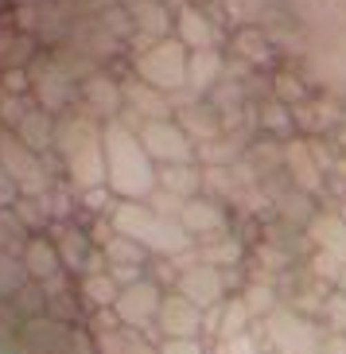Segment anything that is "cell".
I'll list each match as a JSON object with an SVG mask.
<instances>
[{"label": "cell", "mask_w": 346, "mask_h": 354, "mask_svg": "<svg viewBox=\"0 0 346 354\" xmlns=\"http://www.w3.org/2000/svg\"><path fill=\"white\" fill-rule=\"evenodd\" d=\"M102 121L86 117L78 105L66 109L55 121V156L63 164V179L74 191L109 187V167H105V133Z\"/></svg>", "instance_id": "1"}, {"label": "cell", "mask_w": 346, "mask_h": 354, "mask_svg": "<svg viewBox=\"0 0 346 354\" xmlns=\"http://www.w3.org/2000/svg\"><path fill=\"white\" fill-rule=\"evenodd\" d=\"M105 133V167H109V191L128 203H148L160 187V167L144 152L140 136L125 121H109Z\"/></svg>", "instance_id": "2"}, {"label": "cell", "mask_w": 346, "mask_h": 354, "mask_svg": "<svg viewBox=\"0 0 346 354\" xmlns=\"http://www.w3.org/2000/svg\"><path fill=\"white\" fill-rule=\"evenodd\" d=\"M109 226L117 234H125L128 241L144 245L152 257H175V253H187L195 241L175 218H164L160 210H152L148 203H128V198H117L113 210H109Z\"/></svg>", "instance_id": "3"}, {"label": "cell", "mask_w": 346, "mask_h": 354, "mask_svg": "<svg viewBox=\"0 0 346 354\" xmlns=\"http://www.w3.org/2000/svg\"><path fill=\"white\" fill-rule=\"evenodd\" d=\"M0 167L8 171L12 187L20 198H43L47 191L59 183L55 167L47 164V156H39L35 148H28L16 133H0Z\"/></svg>", "instance_id": "4"}, {"label": "cell", "mask_w": 346, "mask_h": 354, "mask_svg": "<svg viewBox=\"0 0 346 354\" xmlns=\"http://www.w3.org/2000/svg\"><path fill=\"white\" fill-rule=\"evenodd\" d=\"M265 346L273 354H323L327 343V327L311 315H300L292 308H276L269 319H261Z\"/></svg>", "instance_id": "5"}, {"label": "cell", "mask_w": 346, "mask_h": 354, "mask_svg": "<svg viewBox=\"0 0 346 354\" xmlns=\"http://www.w3.org/2000/svg\"><path fill=\"white\" fill-rule=\"evenodd\" d=\"M187 66H191V55L179 39L148 43L144 51L137 55V78H144L148 86H156L164 94L187 90Z\"/></svg>", "instance_id": "6"}, {"label": "cell", "mask_w": 346, "mask_h": 354, "mask_svg": "<svg viewBox=\"0 0 346 354\" xmlns=\"http://www.w3.org/2000/svg\"><path fill=\"white\" fill-rule=\"evenodd\" d=\"M47 234H51L55 250H59V257H63L66 277L78 281V277H86V272L109 269V261H105V253L97 250V241L90 238V226H86V222H55Z\"/></svg>", "instance_id": "7"}, {"label": "cell", "mask_w": 346, "mask_h": 354, "mask_svg": "<svg viewBox=\"0 0 346 354\" xmlns=\"http://www.w3.org/2000/svg\"><path fill=\"white\" fill-rule=\"evenodd\" d=\"M28 74H32V97H35L39 109L63 117L66 109L78 105V82L59 71V63H55L51 55H35Z\"/></svg>", "instance_id": "8"}, {"label": "cell", "mask_w": 346, "mask_h": 354, "mask_svg": "<svg viewBox=\"0 0 346 354\" xmlns=\"http://www.w3.org/2000/svg\"><path fill=\"white\" fill-rule=\"evenodd\" d=\"M164 296H168V288L156 284L152 277H144V281H137L133 288H121V296H117V304H113V315L125 323V327H133V331L156 335V315H160Z\"/></svg>", "instance_id": "9"}, {"label": "cell", "mask_w": 346, "mask_h": 354, "mask_svg": "<svg viewBox=\"0 0 346 354\" xmlns=\"http://www.w3.org/2000/svg\"><path fill=\"white\" fill-rule=\"evenodd\" d=\"M140 145H144V152L152 160H156V167L164 164H195V140H191L183 129H179V121H144V125L137 129Z\"/></svg>", "instance_id": "10"}, {"label": "cell", "mask_w": 346, "mask_h": 354, "mask_svg": "<svg viewBox=\"0 0 346 354\" xmlns=\"http://www.w3.org/2000/svg\"><path fill=\"white\" fill-rule=\"evenodd\" d=\"M276 284H280V304H284V308H292V312H300V315H311V319H319V315H323L327 296L335 292L331 284L319 281L307 265L288 269Z\"/></svg>", "instance_id": "11"}, {"label": "cell", "mask_w": 346, "mask_h": 354, "mask_svg": "<svg viewBox=\"0 0 346 354\" xmlns=\"http://www.w3.org/2000/svg\"><path fill=\"white\" fill-rule=\"evenodd\" d=\"M78 109H82L86 117L102 121V125H109V121H117V117L125 113V90H121L117 78L97 71L94 78H86V82L78 86Z\"/></svg>", "instance_id": "12"}, {"label": "cell", "mask_w": 346, "mask_h": 354, "mask_svg": "<svg viewBox=\"0 0 346 354\" xmlns=\"http://www.w3.org/2000/svg\"><path fill=\"white\" fill-rule=\"evenodd\" d=\"M179 226L191 234V241H206V238H218V234L233 230V214L218 198L195 195V198H187V207L179 214Z\"/></svg>", "instance_id": "13"}, {"label": "cell", "mask_w": 346, "mask_h": 354, "mask_svg": "<svg viewBox=\"0 0 346 354\" xmlns=\"http://www.w3.org/2000/svg\"><path fill=\"white\" fill-rule=\"evenodd\" d=\"M284 171L292 179L300 191L307 195H319L323 191V179H327V164L319 160V148L304 136H292V140H284Z\"/></svg>", "instance_id": "14"}, {"label": "cell", "mask_w": 346, "mask_h": 354, "mask_svg": "<svg viewBox=\"0 0 346 354\" xmlns=\"http://www.w3.org/2000/svg\"><path fill=\"white\" fill-rule=\"evenodd\" d=\"M183 300H191L195 308H202V312H210V308H218L226 296H230V288H226V277H222V269H210V265H191L183 277L175 281V288Z\"/></svg>", "instance_id": "15"}, {"label": "cell", "mask_w": 346, "mask_h": 354, "mask_svg": "<svg viewBox=\"0 0 346 354\" xmlns=\"http://www.w3.org/2000/svg\"><path fill=\"white\" fill-rule=\"evenodd\" d=\"M156 335L164 339H202V308L183 300L179 292H168L156 315Z\"/></svg>", "instance_id": "16"}, {"label": "cell", "mask_w": 346, "mask_h": 354, "mask_svg": "<svg viewBox=\"0 0 346 354\" xmlns=\"http://www.w3.org/2000/svg\"><path fill=\"white\" fill-rule=\"evenodd\" d=\"M121 90H125V109L137 121H175V105H171V94H164V90H156V86H148L144 78H125L121 82Z\"/></svg>", "instance_id": "17"}, {"label": "cell", "mask_w": 346, "mask_h": 354, "mask_svg": "<svg viewBox=\"0 0 346 354\" xmlns=\"http://www.w3.org/2000/svg\"><path fill=\"white\" fill-rule=\"evenodd\" d=\"M199 250V261L210 265V269H245L249 265V241L238 234V230H226L218 238H206V241H195Z\"/></svg>", "instance_id": "18"}, {"label": "cell", "mask_w": 346, "mask_h": 354, "mask_svg": "<svg viewBox=\"0 0 346 354\" xmlns=\"http://www.w3.org/2000/svg\"><path fill=\"white\" fill-rule=\"evenodd\" d=\"M175 121H179V129L195 140V148L210 145V140H218V136L226 133V117H222L206 97H202V102L183 105V109H175Z\"/></svg>", "instance_id": "19"}, {"label": "cell", "mask_w": 346, "mask_h": 354, "mask_svg": "<svg viewBox=\"0 0 346 354\" xmlns=\"http://www.w3.org/2000/svg\"><path fill=\"white\" fill-rule=\"evenodd\" d=\"M117 43L121 39L102 24V16H82V20H74V28H70V35H66L63 47H74V51L90 55V59L97 63V59H105V55L117 51Z\"/></svg>", "instance_id": "20"}, {"label": "cell", "mask_w": 346, "mask_h": 354, "mask_svg": "<svg viewBox=\"0 0 346 354\" xmlns=\"http://www.w3.org/2000/svg\"><path fill=\"white\" fill-rule=\"evenodd\" d=\"M43 288V300H47V315L59 323H86V308H82V296H78V281L74 277H55V281L39 284Z\"/></svg>", "instance_id": "21"}, {"label": "cell", "mask_w": 346, "mask_h": 354, "mask_svg": "<svg viewBox=\"0 0 346 354\" xmlns=\"http://www.w3.org/2000/svg\"><path fill=\"white\" fill-rule=\"evenodd\" d=\"M20 261H23V269H28V277H32L35 284H47V281H55V277L66 272L51 234H32L28 245H23V253H20Z\"/></svg>", "instance_id": "22"}, {"label": "cell", "mask_w": 346, "mask_h": 354, "mask_svg": "<svg viewBox=\"0 0 346 354\" xmlns=\"http://www.w3.org/2000/svg\"><path fill=\"white\" fill-rule=\"evenodd\" d=\"M307 238H311L315 250L335 253V257L346 261V214H343V210L319 207V214L307 222Z\"/></svg>", "instance_id": "23"}, {"label": "cell", "mask_w": 346, "mask_h": 354, "mask_svg": "<svg viewBox=\"0 0 346 354\" xmlns=\"http://www.w3.org/2000/svg\"><path fill=\"white\" fill-rule=\"evenodd\" d=\"M175 39L183 43L187 51H214L218 32H214V24H210L199 8L179 4V12H175Z\"/></svg>", "instance_id": "24"}, {"label": "cell", "mask_w": 346, "mask_h": 354, "mask_svg": "<svg viewBox=\"0 0 346 354\" xmlns=\"http://www.w3.org/2000/svg\"><path fill=\"white\" fill-rule=\"evenodd\" d=\"M226 78V63L218 51H191V66H187V90L195 97H210V90Z\"/></svg>", "instance_id": "25"}, {"label": "cell", "mask_w": 346, "mask_h": 354, "mask_svg": "<svg viewBox=\"0 0 346 354\" xmlns=\"http://www.w3.org/2000/svg\"><path fill=\"white\" fill-rule=\"evenodd\" d=\"M82 327L90 331L97 354H125V335H128V327L117 319L113 312H90Z\"/></svg>", "instance_id": "26"}, {"label": "cell", "mask_w": 346, "mask_h": 354, "mask_svg": "<svg viewBox=\"0 0 346 354\" xmlns=\"http://www.w3.org/2000/svg\"><path fill=\"white\" fill-rule=\"evenodd\" d=\"M125 8H128V16H133V24H137L152 43H160L168 35V28H175V16L168 12L164 0H128Z\"/></svg>", "instance_id": "27"}, {"label": "cell", "mask_w": 346, "mask_h": 354, "mask_svg": "<svg viewBox=\"0 0 346 354\" xmlns=\"http://www.w3.org/2000/svg\"><path fill=\"white\" fill-rule=\"evenodd\" d=\"M78 296H82L86 315H90V312H113L121 288L113 284L109 269H102V272H86V277H78Z\"/></svg>", "instance_id": "28"}, {"label": "cell", "mask_w": 346, "mask_h": 354, "mask_svg": "<svg viewBox=\"0 0 346 354\" xmlns=\"http://www.w3.org/2000/svg\"><path fill=\"white\" fill-rule=\"evenodd\" d=\"M55 121H59L55 113H47V109L35 105L32 113L16 125V136H20L28 148H35L39 156H51V152H55Z\"/></svg>", "instance_id": "29"}, {"label": "cell", "mask_w": 346, "mask_h": 354, "mask_svg": "<svg viewBox=\"0 0 346 354\" xmlns=\"http://www.w3.org/2000/svg\"><path fill=\"white\" fill-rule=\"evenodd\" d=\"M160 191L175 198H195L202 195V164H164L160 167Z\"/></svg>", "instance_id": "30"}, {"label": "cell", "mask_w": 346, "mask_h": 354, "mask_svg": "<svg viewBox=\"0 0 346 354\" xmlns=\"http://www.w3.org/2000/svg\"><path fill=\"white\" fill-rule=\"evenodd\" d=\"M242 300L249 304L253 319L261 323V319H269V315L280 308V284L269 281V277H253L249 272V284L242 288Z\"/></svg>", "instance_id": "31"}, {"label": "cell", "mask_w": 346, "mask_h": 354, "mask_svg": "<svg viewBox=\"0 0 346 354\" xmlns=\"http://www.w3.org/2000/svg\"><path fill=\"white\" fill-rule=\"evenodd\" d=\"M32 55H35V43L28 32H0V74L32 66Z\"/></svg>", "instance_id": "32"}, {"label": "cell", "mask_w": 346, "mask_h": 354, "mask_svg": "<svg viewBox=\"0 0 346 354\" xmlns=\"http://www.w3.org/2000/svg\"><path fill=\"white\" fill-rule=\"evenodd\" d=\"M304 66L315 82H323V86H343L346 82V55L343 51H311Z\"/></svg>", "instance_id": "33"}, {"label": "cell", "mask_w": 346, "mask_h": 354, "mask_svg": "<svg viewBox=\"0 0 346 354\" xmlns=\"http://www.w3.org/2000/svg\"><path fill=\"white\" fill-rule=\"evenodd\" d=\"M105 261L109 265H128V269H148L152 265V253L144 250V245H137V241H128L125 234H113V238L102 245Z\"/></svg>", "instance_id": "34"}, {"label": "cell", "mask_w": 346, "mask_h": 354, "mask_svg": "<svg viewBox=\"0 0 346 354\" xmlns=\"http://www.w3.org/2000/svg\"><path fill=\"white\" fill-rule=\"evenodd\" d=\"M253 312L249 304L242 300V296H226V304H222V327H218V343L222 339H238V335H249L253 331Z\"/></svg>", "instance_id": "35"}, {"label": "cell", "mask_w": 346, "mask_h": 354, "mask_svg": "<svg viewBox=\"0 0 346 354\" xmlns=\"http://www.w3.org/2000/svg\"><path fill=\"white\" fill-rule=\"evenodd\" d=\"M257 125H261L269 136H288V140H292V133H296L292 105H284V102H276V97H269V102L257 109Z\"/></svg>", "instance_id": "36"}, {"label": "cell", "mask_w": 346, "mask_h": 354, "mask_svg": "<svg viewBox=\"0 0 346 354\" xmlns=\"http://www.w3.org/2000/svg\"><path fill=\"white\" fill-rule=\"evenodd\" d=\"M32 284L28 269H23L20 253H0V300H12L16 292H23Z\"/></svg>", "instance_id": "37"}, {"label": "cell", "mask_w": 346, "mask_h": 354, "mask_svg": "<svg viewBox=\"0 0 346 354\" xmlns=\"http://www.w3.org/2000/svg\"><path fill=\"white\" fill-rule=\"evenodd\" d=\"M12 210H16V218L23 222L28 234H47V230L55 226L51 214H47V207H43V198H16Z\"/></svg>", "instance_id": "38"}, {"label": "cell", "mask_w": 346, "mask_h": 354, "mask_svg": "<svg viewBox=\"0 0 346 354\" xmlns=\"http://www.w3.org/2000/svg\"><path fill=\"white\" fill-rule=\"evenodd\" d=\"M32 109H35L32 94H8V90H0V125L8 129V133H16V125H20Z\"/></svg>", "instance_id": "39"}, {"label": "cell", "mask_w": 346, "mask_h": 354, "mask_svg": "<svg viewBox=\"0 0 346 354\" xmlns=\"http://www.w3.org/2000/svg\"><path fill=\"white\" fill-rule=\"evenodd\" d=\"M28 230H23V222L16 218V210H0V253H23V245H28Z\"/></svg>", "instance_id": "40"}, {"label": "cell", "mask_w": 346, "mask_h": 354, "mask_svg": "<svg viewBox=\"0 0 346 354\" xmlns=\"http://www.w3.org/2000/svg\"><path fill=\"white\" fill-rule=\"evenodd\" d=\"M265 335H261V323H253L249 335H238V339H222V343L210 346V354H265Z\"/></svg>", "instance_id": "41"}, {"label": "cell", "mask_w": 346, "mask_h": 354, "mask_svg": "<svg viewBox=\"0 0 346 354\" xmlns=\"http://www.w3.org/2000/svg\"><path fill=\"white\" fill-rule=\"evenodd\" d=\"M304 265H307V269H311L323 284H331V288L338 284V277H343V269H346L343 257H335V253H323V250H315L311 257L304 261Z\"/></svg>", "instance_id": "42"}, {"label": "cell", "mask_w": 346, "mask_h": 354, "mask_svg": "<svg viewBox=\"0 0 346 354\" xmlns=\"http://www.w3.org/2000/svg\"><path fill=\"white\" fill-rule=\"evenodd\" d=\"M319 323L327 327V335H346V292H331L327 296Z\"/></svg>", "instance_id": "43"}, {"label": "cell", "mask_w": 346, "mask_h": 354, "mask_svg": "<svg viewBox=\"0 0 346 354\" xmlns=\"http://www.w3.org/2000/svg\"><path fill=\"white\" fill-rule=\"evenodd\" d=\"M276 82V102H284V105H304V102H311V97H307V90H304V82H300V78H292V74H276L273 78Z\"/></svg>", "instance_id": "44"}, {"label": "cell", "mask_w": 346, "mask_h": 354, "mask_svg": "<svg viewBox=\"0 0 346 354\" xmlns=\"http://www.w3.org/2000/svg\"><path fill=\"white\" fill-rule=\"evenodd\" d=\"M160 354H210L206 339H164Z\"/></svg>", "instance_id": "45"}, {"label": "cell", "mask_w": 346, "mask_h": 354, "mask_svg": "<svg viewBox=\"0 0 346 354\" xmlns=\"http://www.w3.org/2000/svg\"><path fill=\"white\" fill-rule=\"evenodd\" d=\"M0 90H8V94H32V74H28V66L0 74Z\"/></svg>", "instance_id": "46"}, {"label": "cell", "mask_w": 346, "mask_h": 354, "mask_svg": "<svg viewBox=\"0 0 346 354\" xmlns=\"http://www.w3.org/2000/svg\"><path fill=\"white\" fill-rule=\"evenodd\" d=\"M109 277H113L117 288H133L137 281H144L148 269H128V265H109Z\"/></svg>", "instance_id": "47"}, {"label": "cell", "mask_w": 346, "mask_h": 354, "mask_svg": "<svg viewBox=\"0 0 346 354\" xmlns=\"http://www.w3.org/2000/svg\"><path fill=\"white\" fill-rule=\"evenodd\" d=\"M242 51H245V59H253V63H265V43L257 39V35H249V32L242 35Z\"/></svg>", "instance_id": "48"}, {"label": "cell", "mask_w": 346, "mask_h": 354, "mask_svg": "<svg viewBox=\"0 0 346 354\" xmlns=\"http://www.w3.org/2000/svg\"><path fill=\"white\" fill-rule=\"evenodd\" d=\"M66 8H86V12H97V16H102V12H109L117 4V0H63Z\"/></svg>", "instance_id": "49"}, {"label": "cell", "mask_w": 346, "mask_h": 354, "mask_svg": "<svg viewBox=\"0 0 346 354\" xmlns=\"http://www.w3.org/2000/svg\"><path fill=\"white\" fill-rule=\"evenodd\" d=\"M16 187H12V179H8V171H4V167H0V210H8L12 203H16Z\"/></svg>", "instance_id": "50"}, {"label": "cell", "mask_w": 346, "mask_h": 354, "mask_svg": "<svg viewBox=\"0 0 346 354\" xmlns=\"http://www.w3.org/2000/svg\"><path fill=\"white\" fill-rule=\"evenodd\" d=\"M323 354H346V335H327Z\"/></svg>", "instance_id": "51"}, {"label": "cell", "mask_w": 346, "mask_h": 354, "mask_svg": "<svg viewBox=\"0 0 346 354\" xmlns=\"http://www.w3.org/2000/svg\"><path fill=\"white\" fill-rule=\"evenodd\" d=\"M331 171H335V176H338V187L346 191V156H338L335 164H331Z\"/></svg>", "instance_id": "52"}, {"label": "cell", "mask_w": 346, "mask_h": 354, "mask_svg": "<svg viewBox=\"0 0 346 354\" xmlns=\"http://www.w3.org/2000/svg\"><path fill=\"white\" fill-rule=\"evenodd\" d=\"M0 354H20V343L16 339H0Z\"/></svg>", "instance_id": "53"}, {"label": "cell", "mask_w": 346, "mask_h": 354, "mask_svg": "<svg viewBox=\"0 0 346 354\" xmlns=\"http://www.w3.org/2000/svg\"><path fill=\"white\" fill-rule=\"evenodd\" d=\"M335 292H346V269H343V277H338V284H335Z\"/></svg>", "instance_id": "54"}, {"label": "cell", "mask_w": 346, "mask_h": 354, "mask_svg": "<svg viewBox=\"0 0 346 354\" xmlns=\"http://www.w3.org/2000/svg\"><path fill=\"white\" fill-rule=\"evenodd\" d=\"M265 354H273V351H265Z\"/></svg>", "instance_id": "55"}]
</instances>
